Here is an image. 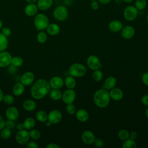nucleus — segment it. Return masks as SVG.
I'll list each match as a JSON object with an SVG mask.
<instances>
[{
  "instance_id": "1",
  "label": "nucleus",
  "mask_w": 148,
  "mask_h": 148,
  "mask_svg": "<svg viewBox=\"0 0 148 148\" xmlns=\"http://www.w3.org/2000/svg\"><path fill=\"white\" fill-rule=\"evenodd\" d=\"M49 83L44 79H40L36 81L31 88V96L36 99H40L47 95L50 91Z\"/></svg>"
},
{
  "instance_id": "2",
  "label": "nucleus",
  "mask_w": 148,
  "mask_h": 148,
  "mask_svg": "<svg viewBox=\"0 0 148 148\" xmlns=\"http://www.w3.org/2000/svg\"><path fill=\"white\" fill-rule=\"evenodd\" d=\"M110 100L108 90L102 88L95 92L93 95V101L97 106L99 108H105L108 106Z\"/></svg>"
},
{
  "instance_id": "3",
  "label": "nucleus",
  "mask_w": 148,
  "mask_h": 148,
  "mask_svg": "<svg viewBox=\"0 0 148 148\" xmlns=\"http://www.w3.org/2000/svg\"><path fill=\"white\" fill-rule=\"evenodd\" d=\"M34 23L36 30L39 31L46 29L50 24L48 17L43 13H37L34 16Z\"/></svg>"
},
{
  "instance_id": "4",
  "label": "nucleus",
  "mask_w": 148,
  "mask_h": 148,
  "mask_svg": "<svg viewBox=\"0 0 148 148\" xmlns=\"http://www.w3.org/2000/svg\"><path fill=\"white\" fill-rule=\"evenodd\" d=\"M68 73L69 75L74 77H80L86 75L87 69L82 64L74 63L69 66Z\"/></svg>"
},
{
  "instance_id": "5",
  "label": "nucleus",
  "mask_w": 148,
  "mask_h": 148,
  "mask_svg": "<svg viewBox=\"0 0 148 148\" xmlns=\"http://www.w3.org/2000/svg\"><path fill=\"white\" fill-rule=\"evenodd\" d=\"M53 17L58 21H64L68 17V10L67 8L63 5L56 6L53 12Z\"/></svg>"
},
{
  "instance_id": "6",
  "label": "nucleus",
  "mask_w": 148,
  "mask_h": 148,
  "mask_svg": "<svg viewBox=\"0 0 148 148\" xmlns=\"http://www.w3.org/2000/svg\"><path fill=\"white\" fill-rule=\"evenodd\" d=\"M138 14V10L135 6L129 5L125 8L123 11V16L125 20L132 21L136 19Z\"/></svg>"
},
{
  "instance_id": "7",
  "label": "nucleus",
  "mask_w": 148,
  "mask_h": 148,
  "mask_svg": "<svg viewBox=\"0 0 148 148\" xmlns=\"http://www.w3.org/2000/svg\"><path fill=\"white\" fill-rule=\"evenodd\" d=\"M29 134L27 130H18L17 132L15 138L17 143L21 145H25L28 143L29 139Z\"/></svg>"
},
{
  "instance_id": "8",
  "label": "nucleus",
  "mask_w": 148,
  "mask_h": 148,
  "mask_svg": "<svg viewBox=\"0 0 148 148\" xmlns=\"http://www.w3.org/2000/svg\"><path fill=\"white\" fill-rule=\"evenodd\" d=\"M87 65L90 69L93 71L99 69L102 67V63L99 58L95 55H90L87 57Z\"/></svg>"
},
{
  "instance_id": "9",
  "label": "nucleus",
  "mask_w": 148,
  "mask_h": 148,
  "mask_svg": "<svg viewBox=\"0 0 148 148\" xmlns=\"http://www.w3.org/2000/svg\"><path fill=\"white\" fill-rule=\"evenodd\" d=\"M76 92L73 89L68 88L62 94V99L65 104L73 103L76 99Z\"/></svg>"
},
{
  "instance_id": "10",
  "label": "nucleus",
  "mask_w": 148,
  "mask_h": 148,
  "mask_svg": "<svg viewBox=\"0 0 148 148\" xmlns=\"http://www.w3.org/2000/svg\"><path fill=\"white\" fill-rule=\"evenodd\" d=\"M12 57L11 54L5 51L0 52V68H5L11 64Z\"/></svg>"
},
{
  "instance_id": "11",
  "label": "nucleus",
  "mask_w": 148,
  "mask_h": 148,
  "mask_svg": "<svg viewBox=\"0 0 148 148\" xmlns=\"http://www.w3.org/2000/svg\"><path fill=\"white\" fill-rule=\"evenodd\" d=\"M120 31L121 36L125 39H130L132 38L135 34L134 28L130 25L123 27Z\"/></svg>"
},
{
  "instance_id": "12",
  "label": "nucleus",
  "mask_w": 148,
  "mask_h": 148,
  "mask_svg": "<svg viewBox=\"0 0 148 148\" xmlns=\"http://www.w3.org/2000/svg\"><path fill=\"white\" fill-rule=\"evenodd\" d=\"M81 138L84 144L90 145L93 144L95 139V136L92 131L90 130H86L82 133Z\"/></svg>"
},
{
  "instance_id": "13",
  "label": "nucleus",
  "mask_w": 148,
  "mask_h": 148,
  "mask_svg": "<svg viewBox=\"0 0 148 148\" xmlns=\"http://www.w3.org/2000/svg\"><path fill=\"white\" fill-rule=\"evenodd\" d=\"M62 116L61 112L58 110H53L48 114L47 120L52 124H57L62 120Z\"/></svg>"
},
{
  "instance_id": "14",
  "label": "nucleus",
  "mask_w": 148,
  "mask_h": 148,
  "mask_svg": "<svg viewBox=\"0 0 148 148\" xmlns=\"http://www.w3.org/2000/svg\"><path fill=\"white\" fill-rule=\"evenodd\" d=\"M35 79L34 74L31 72H25L21 77L20 82L24 86H29L32 84Z\"/></svg>"
},
{
  "instance_id": "15",
  "label": "nucleus",
  "mask_w": 148,
  "mask_h": 148,
  "mask_svg": "<svg viewBox=\"0 0 148 148\" xmlns=\"http://www.w3.org/2000/svg\"><path fill=\"white\" fill-rule=\"evenodd\" d=\"M5 115L8 120L14 121L18 119L19 116V112L16 107L10 106L6 110Z\"/></svg>"
},
{
  "instance_id": "16",
  "label": "nucleus",
  "mask_w": 148,
  "mask_h": 148,
  "mask_svg": "<svg viewBox=\"0 0 148 148\" xmlns=\"http://www.w3.org/2000/svg\"><path fill=\"white\" fill-rule=\"evenodd\" d=\"M50 87L54 89H60L64 84V80L60 76H54L49 81Z\"/></svg>"
},
{
  "instance_id": "17",
  "label": "nucleus",
  "mask_w": 148,
  "mask_h": 148,
  "mask_svg": "<svg viewBox=\"0 0 148 148\" xmlns=\"http://www.w3.org/2000/svg\"><path fill=\"white\" fill-rule=\"evenodd\" d=\"M109 95L110 97V99L114 100V101H120L123 98V92L122 90L118 87H114L110 90Z\"/></svg>"
},
{
  "instance_id": "18",
  "label": "nucleus",
  "mask_w": 148,
  "mask_h": 148,
  "mask_svg": "<svg viewBox=\"0 0 148 148\" xmlns=\"http://www.w3.org/2000/svg\"><path fill=\"white\" fill-rule=\"evenodd\" d=\"M38 10L36 3H28L24 8V12L27 16L33 17L38 13Z\"/></svg>"
},
{
  "instance_id": "19",
  "label": "nucleus",
  "mask_w": 148,
  "mask_h": 148,
  "mask_svg": "<svg viewBox=\"0 0 148 148\" xmlns=\"http://www.w3.org/2000/svg\"><path fill=\"white\" fill-rule=\"evenodd\" d=\"M123 27V23L119 20H113L111 21L108 25L109 29L112 32H119L121 30Z\"/></svg>"
},
{
  "instance_id": "20",
  "label": "nucleus",
  "mask_w": 148,
  "mask_h": 148,
  "mask_svg": "<svg viewBox=\"0 0 148 148\" xmlns=\"http://www.w3.org/2000/svg\"><path fill=\"white\" fill-rule=\"evenodd\" d=\"M36 5L38 9L45 11L49 9L53 4V0H38Z\"/></svg>"
},
{
  "instance_id": "21",
  "label": "nucleus",
  "mask_w": 148,
  "mask_h": 148,
  "mask_svg": "<svg viewBox=\"0 0 148 148\" xmlns=\"http://www.w3.org/2000/svg\"><path fill=\"white\" fill-rule=\"evenodd\" d=\"M76 117L79 121L84 123L88 120L89 114L86 109H80L76 112Z\"/></svg>"
},
{
  "instance_id": "22",
  "label": "nucleus",
  "mask_w": 148,
  "mask_h": 148,
  "mask_svg": "<svg viewBox=\"0 0 148 148\" xmlns=\"http://www.w3.org/2000/svg\"><path fill=\"white\" fill-rule=\"evenodd\" d=\"M116 79L112 76L108 77L104 82L103 84V88L107 90H110L112 88H114L116 86Z\"/></svg>"
},
{
  "instance_id": "23",
  "label": "nucleus",
  "mask_w": 148,
  "mask_h": 148,
  "mask_svg": "<svg viewBox=\"0 0 148 148\" xmlns=\"http://www.w3.org/2000/svg\"><path fill=\"white\" fill-rule=\"evenodd\" d=\"M47 32L51 35L55 36L58 35L60 32V26L56 23H51L49 24L46 28Z\"/></svg>"
},
{
  "instance_id": "24",
  "label": "nucleus",
  "mask_w": 148,
  "mask_h": 148,
  "mask_svg": "<svg viewBox=\"0 0 148 148\" xmlns=\"http://www.w3.org/2000/svg\"><path fill=\"white\" fill-rule=\"evenodd\" d=\"M24 85L21 82L20 83H16L13 87L12 92L13 94L16 96H20L23 94L25 87Z\"/></svg>"
},
{
  "instance_id": "25",
  "label": "nucleus",
  "mask_w": 148,
  "mask_h": 148,
  "mask_svg": "<svg viewBox=\"0 0 148 148\" xmlns=\"http://www.w3.org/2000/svg\"><path fill=\"white\" fill-rule=\"evenodd\" d=\"M23 107L25 110L32 112L36 109V104L35 102L32 99H27L23 102Z\"/></svg>"
},
{
  "instance_id": "26",
  "label": "nucleus",
  "mask_w": 148,
  "mask_h": 148,
  "mask_svg": "<svg viewBox=\"0 0 148 148\" xmlns=\"http://www.w3.org/2000/svg\"><path fill=\"white\" fill-rule=\"evenodd\" d=\"M64 84L68 88L73 89L76 86V82L74 77L69 75L65 77Z\"/></svg>"
},
{
  "instance_id": "27",
  "label": "nucleus",
  "mask_w": 148,
  "mask_h": 148,
  "mask_svg": "<svg viewBox=\"0 0 148 148\" xmlns=\"http://www.w3.org/2000/svg\"><path fill=\"white\" fill-rule=\"evenodd\" d=\"M50 97L54 101H58L62 98V94L60 89L52 88L49 92Z\"/></svg>"
},
{
  "instance_id": "28",
  "label": "nucleus",
  "mask_w": 148,
  "mask_h": 148,
  "mask_svg": "<svg viewBox=\"0 0 148 148\" xmlns=\"http://www.w3.org/2000/svg\"><path fill=\"white\" fill-rule=\"evenodd\" d=\"M8 46V37L0 32V52L5 51Z\"/></svg>"
},
{
  "instance_id": "29",
  "label": "nucleus",
  "mask_w": 148,
  "mask_h": 148,
  "mask_svg": "<svg viewBox=\"0 0 148 148\" xmlns=\"http://www.w3.org/2000/svg\"><path fill=\"white\" fill-rule=\"evenodd\" d=\"M24 128L28 130L32 129L35 125V120L32 117H27L24 120Z\"/></svg>"
},
{
  "instance_id": "30",
  "label": "nucleus",
  "mask_w": 148,
  "mask_h": 148,
  "mask_svg": "<svg viewBox=\"0 0 148 148\" xmlns=\"http://www.w3.org/2000/svg\"><path fill=\"white\" fill-rule=\"evenodd\" d=\"M36 118L39 122L44 123L47 120L48 114L44 110H39L36 114Z\"/></svg>"
},
{
  "instance_id": "31",
  "label": "nucleus",
  "mask_w": 148,
  "mask_h": 148,
  "mask_svg": "<svg viewBox=\"0 0 148 148\" xmlns=\"http://www.w3.org/2000/svg\"><path fill=\"white\" fill-rule=\"evenodd\" d=\"M136 146L137 145L135 140H133L131 138H128L124 140L122 145V147L123 148H135L136 147Z\"/></svg>"
},
{
  "instance_id": "32",
  "label": "nucleus",
  "mask_w": 148,
  "mask_h": 148,
  "mask_svg": "<svg viewBox=\"0 0 148 148\" xmlns=\"http://www.w3.org/2000/svg\"><path fill=\"white\" fill-rule=\"evenodd\" d=\"M24 62L23 59L19 56H14L12 57L11 60V64L16 67L21 66Z\"/></svg>"
},
{
  "instance_id": "33",
  "label": "nucleus",
  "mask_w": 148,
  "mask_h": 148,
  "mask_svg": "<svg viewBox=\"0 0 148 148\" xmlns=\"http://www.w3.org/2000/svg\"><path fill=\"white\" fill-rule=\"evenodd\" d=\"M11 135H12L11 130L8 128L4 127L2 130H1L0 136L3 139H9L11 136Z\"/></svg>"
},
{
  "instance_id": "34",
  "label": "nucleus",
  "mask_w": 148,
  "mask_h": 148,
  "mask_svg": "<svg viewBox=\"0 0 148 148\" xmlns=\"http://www.w3.org/2000/svg\"><path fill=\"white\" fill-rule=\"evenodd\" d=\"M117 136L121 140L124 141L130 138V132L127 130H124V129L120 130L118 132Z\"/></svg>"
},
{
  "instance_id": "35",
  "label": "nucleus",
  "mask_w": 148,
  "mask_h": 148,
  "mask_svg": "<svg viewBox=\"0 0 148 148\" xmlns=\"http://www.w3.org/2000/svg\"><path fill=\"white\" fill-rule=\"evenodd\" d=\"M147 5V0H135V6L138 10H143Z\"/></svg>"
},
{
  "instance_id": "36",
  "label": "nucleus",
  "mask_w": 148,
  "mask_h": 148,
  "mask_svg": "<svg viewBox=\"0 0 148 148\" xmlns=\"http://www.w3.org/2000/svg\"><path fill=\"white\" fill-rule=\"evenodd\" d=\"M92 78L95 82H100L103 78V73L99 69L94 71L92 73Z\"/></svg>"
},
{
  "instance_id": "37",
  "label": "nucleus",
  "mask_w": 148,
  "mask_h": 148,
  "mask_svg": "<svg viewBox=\"0 0 148 148\" xmlns=\"http://www.w3.org/2000/svg\"><path fill=\"white\" fill-rule=\"evenodd\" d=\"M36 38H37L38 41L40 43H45L47 39V36L46 34L43 31H40L39 32H38Z\"/></svg>"
},
{
  "instance_id": "38",
  "label": "nucleus",
  "mask_w": 148,
  "mask_h": 148,
  "mask_svg": "<svg viewBox=\"0 0 148 148\" xmlns=\"http://www.w3.org/2000/svg\"><path fill=\"white\" fill-rule=\"evenodd\" d=\"M29 134L30 138H31L34 140H38L40 137V132L37 130H35L33 128L30 130V131L29 132Z\"/></svg>"
},
{
  "instance_id": "39",
  "label": "nucleus",
  "mask_w": 148,
  "mask_h": 148,
  "mask_svg": "<svg viewBox=\"0 0 148 148\" xmlns=\"http://www.w3.org/2000/svg\"><path fill=\"white\" fill-rule=\"evenodd\" d=\"M2 101L6 104L11 105V104L14 103V98L13 97V96H12L10 94H6V95H3Z\"/></svg>"
},
{
  "instance_id": "40",
  "label": "nucleus",
  "mask_w": 148,
  "mask_h": 148,
  "mask_svg": "<svg viewBox=\"0 0 148 148\" xmlns=\"http://www.w3.org/2000/svg\"><path fill=\"white\" fill-rule=\"evenodd\" d=\"M66 111L69 114H73L76 112V106L73 103L67 104L66 106Z\"/></svg>"
},
{
  "instance_id": "41",
  "label": "nucleus",
  "mask_w": 148,
  "mask_h": 148,
  "mask_svg": "<svg viewBox=\"0 0 148 148\" xmlns=\"http://www.w3.org/2000/svg\"><path fill=\"white\" fill-rule=\"evenodd\" d=\"M16 124L13 120H8L6 121L5 123V127L8 128L10 130L14 128V127H16Z\"/></svg>"
},
{
  "instance_id": "42",
  "label": "nucleus",
  "mask_w": 148,
  "mask_h": 148,
  "mask_svg": "<svg viewBox=\"0 0 148 148\" xmlns=\"http://www.w3.org/2000/svg\"><path fill=\"white\" fill-rule=\"evenodd\" d=\"M93 144L95 147H102L104 145V141L101 138H95Z\"/></svg>"
},
{
  "instance_id": "43",
  "label": "nucleus",
  "mask_w": 148,
  "mask_h": 148,
  "mask_svg": "<svg viewBox=\"0 0 148 148\" xmlns=\"http://www.w3.org/2000/svg\"><path fill=\"white\" fill-rule=\"evenodd\" d=\"M1 33L2 34H3L5 36H6V37H8L11 35L12 31L9 27H2L1 28Z\"/></svg>"
},
{
  "instance_id": "44",
  "label": "nucleus",
  "mask_w": 148,
  "mask_h": 148,
  "mask_svg": "<svg viewBox=\"0 0 148 148\" xmlns=\"http://www.w3.org/2000/svg\"><path fill=\"white\" fill-rule=\"evenodd\" d=\"M90 6L91 8V9L94 10H97L99 8V3L98 1L95 0V1H92L91 2L90 4Z\"/></svg>"
},
{
  "instance_id": "45",
  "label": "nucleus",
  "mask_w": 148,
  "mask_h": 148,
  "mask_svg": "<svg viewBox=\"0 0 148 148\" xmlns=\"http://www.w3.org/2000/svg\"><path fill=\"white\" fill-rule=\"evenodd\" d=\"M142 80L145 85L148 86V72L143 74L142 76Z\"/></svg>"
},
{
  "instance_id": "46",
  "label": "nucleus",
  "mask_w": 148,
  "mask_h": 148,
  "mask_svg": "<svg viewBox=\"0 0 148 148\" xmlns=\"http://www.w3.org/2000/svg\"><path fill=\"white\" fill-rule=\"evenodd\" d=\"M27 148H38V145L35 141H31L27 143Z\"/></svg>"
},
{
  "instance_id": "47",
  "label": "nucleus",
  "mask_w": 148,
  "mask_h": 148,
  "mask_svg": "<svg viewBox=\"0 0 148 148\" xmlns=\"http://www.w3.org/2000/svg\"><path fill=\"white\" fill-rule=\"evenodd\" d=\"M141 102L145 106H148V95L145 94L141 98Z\"/></svg>"
},
{
  "instance_id": "48",
  "label": "nucleus",
  "mask_w": 148,
  "mask_h": 148,
  "mask_svg": "<svg viewBox=\"0 0 148 148\" xmlns=\"http://www.w3.org/2000/svg\"><path fill=\"white\" fill-rule=\"evenodd\" d=\"M137 136H138V134L135 131H131L130 133V138H131V139H132L133 140H135L137 138Z\"/></svg>"
},
{
  "instance_id": "49",
  "label": "nucleus",
  "mask_w": 148,
  "mask_h": 148,
  "mask_svg": "<svg viewBox=\"0 0 148 148\" xmlns=\"http://www.w3.org/2000/svg\"><path fill=\"white\" fill-rule=\"evenodd\" d=\"M46 148H60V146L56 144V143H51L48 144V145L46 146Z\"/></svg>"
},
{
  "instance_id": "50",
  "label": "nucleus",
  "mask_w": 148,
  "mask_h": 148,
  "mask_svg": "<svg viewBox=\"0 0 148 148\" xmlns=\"http://www.w3.org/2000/svg\"><path fill=\"white\" fill-rule=\"evenodd\" d=\"M5 120L3 117L0 115V131L5 127Z\"/></svg>"
},
{
  "instance_id": "51",
  "label": "nucleus",
  "mask_w": 148,
  "mask_h": 148,
  "mask_svg": "<svg viewBox=\"0 0 148 148\" xmlns=\"http://www.w3.org/2000/svg\"><path fill=\"white\" fill-rule=\"evenodd\" d=\"M16 128L18 130H23V128H24V124L22 123H18L17 124H16Z\"/></svg>"
},
{
  "instance_id": "52",
  "label": "nucleus",
  "mask_w": 148,
  "mask_h": 148,
  "mask_svg": "<svg viewBox=\"0 0 148 148\" xmlns=\"http://www.w3.org/2000/svg\"><path fill=\"white\" fill-rule=\"evenodd\" d=\"M99 3L102 5H106L111 2V0H98Z\"/></svg>"
},
{
  "instance_id": "53",
  "label": "nucleus",
  "mask_w": 148,
  "mask_h": 148,
  "mask_svg": "<svg viewBox=\"0 0 148 148\" xmlns=\"http://www.w3.org/2000/svg\"><path fill=\"white\" fill-rule=\"evenodd\" d=\"M38 0H25L27 3H36Z\"/></svg>"
},
{
  "instance_id": "54",
  "label": "nucleus",
  "mask_w": 148,
  "mask_h": 148,
  "mask_svg": "<svg viewBox=\"0 0 148 148\" xmlns=\"http://www.w3.org/2000/svg\"><path fill=\"white\" fill-rule=\"evenodd\" d=\"M3 94L2 90L0 88V102L3 100Z\"/></svg>"
},
{
  "instance_id": "55",
  "label": "nucleus",
  "mask_w": 148,
  "mask_h": 148,
  "mask_svg": "<svg viewBox=\"0 0 148 148\" xmlns=\"http://www.w3.org/2000/svg\"><path fill=\"white\" fill-rule=\"evenodd\" d=\"M51 124H52V123L50 121H49L48 120L46 121V125L47 127H50L51 125Z\"/></svg>"
},
{
  "instance_id": "56",
  "label": "nucleus",
  "mask_w": 148,
  "mask_h": 148,
  "mask_svg": "<svg viewBox=\"0 0 148 148\" xmlns=\"http://www.w3.org/2000/svg\"><path fill=\"white\" fill-rule=\"evenodd\" d=\"M123 2L126 3H131L134 0H122Z\"/></svg>"
},
{
  "instance_id": "57",
  "label": "nucleus",
  "mask_w": 148,
  "mask_h": 148,
  "mask_svg": "<svg viewBox=\"0 0 148 148\" xmlns=\"http://www.w3.org/2000/svg\"><path fill=\"white\" fill-rule=\"evenodd\" d=\"M122 2H123L122 0H115V2H116V3L117 4V5L121 4Z\"/></svg>"
},
{
  "instance_id": "58",
  "label": "nucleus",
  "mask_w": 148,
  "mask_h": 148,
  "mask_svg": "<svg viewBox=\"0 0 148 148\" xmlns=\"http://www.w3.org/2000/svg\"><path fill=\"white\" fill-rule=\"evenodd\" d=\"M2 25H3L2 21V20L0 18V29H1V28H2Z\"/></svg>"
},
{
  "instance_id": "59",
  "label": "nucleus",
  "mask_w": 148,
  "mask_h": 148,
  "mask_svg": "<svg viewBox=\"0 0 148 148\" xmlns=\"http://www.w3.org/2000/svg\"><path fill=\"white\" fill-rule=\"evenodd\" d=\"M145 113H146V116L147 118L148 119V106H147V109H146V110Z\"/></svg>"
},
{
  "instance_id": "60",
  "label": "nucleus",
  "mask_w": 148,
  "mask_h": 148,
  "mask_svg": "<svg viewBox=\"0 0 148 148\" xmlns=\"http://www.w3.org/2000/svg\"><path fill=\"white\" fill-rule=\"evenodd\" d=\"M146 20H147V23H148V13H147V16H146Z\"/></svg>"
},
{
  "instance_id": "61",
  "label": "nucleus",
  "mask_w": 148,
  "mask_h": 148,
  "mask_svg": "<svg viewBox=\"0 0 148 148\" xmlns=\"http://www.w3.org/2000/svg\"><path fill=\"white\" fill-rule=\"evenodd\" d=\"M89 1H95V0H89Z\"/></svg>"
},
{
  "instance_id": "62",
  "label": "nucleus",
  "mask_w": 148,
  "mask_h": 148,
  "mask_svg": "<svg viewBox=\"0 0 148 148\" xmlns=\"http://www.w3.org/2000/svg\"><path fill=\"white\" fill-rule=\"evenodd\" d=\"M1 0H0V2H1Z\"/></svg>"
}]
</instances>
